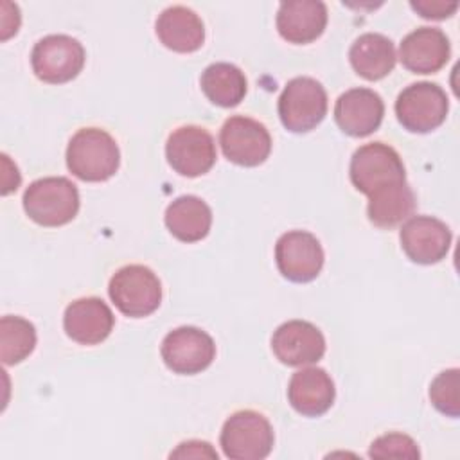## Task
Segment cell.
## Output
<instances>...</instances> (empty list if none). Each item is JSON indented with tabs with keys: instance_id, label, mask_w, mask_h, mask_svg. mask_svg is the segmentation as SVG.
Segmentation results:
<instances>
[{
	"instance_id": "cell-1",
	"label": "cell",
	"mask_w": 460,
	"mask_h": 460,
	"mask_svg": "<svg viewBox=\"0 0 460 460\" xmlns=\"http://www.w3.org/2000/svg\"><path fill=\"white\" fill-rule=\"evenodd\" d=\"M120 164L115 138L99 128H83L68 142L66 167L84 181H104L111 178Z\"/></svg>"
},
{
	"instance_id": "cell-2",
	"label": "cell",
	"mask_w": 460,
	"mask_h": 460,
	"mask_svg": "<svg viewBox=\"0 0 460 460\" xmlns=\"http://www.w3.org/2000/svg\"><path fill=\"white\" fill-rule=\"evenodd\" d=\"M23 210L41 226L66 225L79 210L77 187L63 176L40 178L25 189Z\"/></svg>"
},
{
	"instance_id": "cell-3",
	"label": "cell",
	"mask_w": 460,
	"mask_h": 460,
	"mask_svg": "<svg viewBox=\"0 0 460 460\" xmlns=\"http://www.w3.org/2000/svg\"><path fill=\"white\" fill-rule=\"evenodd\" d=\"M108 293L122 314L144 318L158 309L162 300V284L147 266L128 264L113 273Z\"/></svg>"
},
{
	"instance_id": "cell-4",
	"label": "cell",
	"mask_w": 460,
	"mask_h": 460,
	"mask_svg": "<svg viewBox=\"0 0 460 460\" xmlns=\"http://www.w3.org/2000/svg\"><path fill=\"white\" fill-rule=\"evenodd\" d=\"M273 428L270 420L253 410L232 413L221 429V447L232 460H261L273 447Z\"/></svg>"
},
{
	"instance_id": "cell-5",
	"label": "cell",
	"mask_w": 460,
	"mask_h": 460,
	"mask_svg": "<svg viewBox=\"0 0 460 460\" xmlns=\"http://www.w3.org/2000/svg\"><path fill=\"white\" fill-rule=\"evenodd\" d=\"M327 113V93L322 83L313 77L288 81L279 97V117L286 129L305 133L314 129Z\"/></svg>"
},
{
	"instance_id": "cell-6",
	"label": "cell",
	"mask_w": 460,
	"mask_h": 460,
	"mask_svg": "<svg viewBox=\"0 0 460 460\" xmlns=\"http://www.w3.org/2000/svg\"><path fill=\"white\" fill-rule=\"evenodd\" d=\"M449 102L446 92L428 81L406 86L395 101L397 120L411 133H429L437 129L447 115Z\"/></svg>"
},
{
	"instance_id": "cell-7",
	"label": "cell",
	"mask_w": 460,
	"mask_h": 460,
	"mask_svg": "<svg viewBox=\"0 0 460 460\" xmlns=\"http://www.w3.org/2000/svg\"><path fill=\"white\" fill-rule=\"evenodd\" d=\"M349 172L352 185L367 196L385 185L406 181L401 156L383 142H370L358 147L352 155Z\"/></svg>"
},
{
	"instance_id": "cell-8",
	"label": "cell",
	"mask_w": 460,
	"mask_h": 460,
	"mask_svg": "<svg viewBox=\"0 0 460 460\" xmlns=\"http://www.w3.org/2000/svg\"><path fill=\"white\" fill-rule=\"evenodd\" d=\"M31 65L38 79L61 84L74 79L83 70L84 49L72 36L49 34L34 45Z\"/></svg>"
},
{
	"instance_id": "cell-9",
	"label": "cell",
	"mask_w": 460,
	"mask_h": 460,
	"mask_svg": "<svg viewBox=\"0 0 460 460\" xmlns=\"http://www.w3.org/2000/svg\"><path fill=\"white\" fill-rule=\"evenodd\" d=\"M219 144L230 162L244 167L262 164L271 151V137L266 126L243 115L225 120L219 131Z\"/></svg>"
},
{
	"instance_id": "cell-10",
	"label": "cell",
	"mask_w": 460,
	"mask_h": 460,
	"mask_svg": "<svg viewBox=\"0 0 460 460\" xmlns=\"http://www.w3.org/2000/svg\"><path fill=\"white\" fill-rule=\"evenodd\" d=\"M165 156L178 174L196 178L214 165L216 144L205 128L180 126L167 138Z\"/></svg>"
},
{
	"instance_id": "cell-11",
	"label": "cell",
	"mask_w": 460,
	"mask_h": 460,
	"mask_svg": "<svg viewBox=\"0 0 460 460\" xmlns=\"http://www.w3.org/2000/svg\"><path fill=\"white\" fill-rule=\"evenodd\" d=\"M162 359L176 374H198L216 358L214 340L201 329L183 325L165 334L162 341Z\"/></svg>"
},
{
	"instance_id": "cell-12",
	"label": "cell",
	"mask_w": 460,
	"mask_h": 460,
	"mask_svg": "<svg viewBox=\"0 0 460 460\" xmlns=\"http://www.w3.org/2000/svg\"><path fill=\"white\" fill-rule=\"evenodd\" d=\"M277 268L291 282H309L318 277L323 266L320 241L305 230H291L275 244Z\"/></svg>"
},
{
	"instance_id": "cell-13",
	"label": "cell",
	"mask_w": 460,
	"mask_h": 460,
	"mask_svg": "<svg viewBox=\"0 0 460 460\" xmlns=\"http://www.w3.org/2000/svg\"><path fill=\"white\" fill-rule=\"evenodd\" d=\"M271 349L280 363L288 367H302L322 359L325 352V338L311 322L289 320L279 325L273 332Z\"/></svg>"
},
{
	"instance_id": "cell-14",
	"label": "cell",
	"mask_w": 460,
	"mask_h": 460,
	"mask_svg": "<svg viewBox=\"0 0 460 460\" xmlns=\"http://www.w3.org/2000/svg\"><path fill=\"white\" fill-rule=\"evenodd\" d=\"M399 239L408 259L417 264H435L449 252L451 230L437 217L413 216L402 225Z\"/></svg>"
},
{
	"instance_id": "cell-15",
	"label": "cell",
	"mask_w": 460,
	"mask_h": 460,
	"mask_svg": "<svg viewBox=\"0 0 460 460\" xmlns=\"http://www.w3.org/2000/svg\"><path fill=\"white\" fill-rule=\"evenodd\" d=\"M385 115V104L377 92L370 88H350L334 104V120L350 137L374 133Z\"/></svg>"
},
{
	"instance_id": "cell-16",
	"label": "cell",
	"mask_w": 460,
	"mask_h": 460,
	"mask_svg": "<svg viewBox=\"0 0 460 460\" xmlns=\"http://www.w3.org/2000/svg\"><path fill=\"white\" fill-rule=\"evenodd\" d=\"M115 323L108 304L97 296H84L70 302L65 309L63 327L68 338L81 345H97L104 341Z\"/></svg>"
},
{
	"instance_id": "cell-17",
	"label": "cell",
	"mask_w": 460,
	"mask_h": 460,
	"mask_svg": "<svg viewBox=\"0 0 460 460\" xmlns=\"http://www.w3.org/2000/svg\"><path fill=\"white\" fill-rule=\"evenodd\" d=\"M447 36L437 27H419L399 45L401 63L413 74L438 72L449 59Z\"/></svg>"
},
{
	"instance_id": "cell-18",
	"label": "cell",
	"mask_w": 460,
	"mask_h": 460,
	"mask_svg": "<svg viewBox=\"0 0 460 460\" xmlns=\"http://www.w3.org/2000/svg\"><path fill=\"white\" fill-rule=\"evenodd\" d=\"M327 25V5L320 0L282 2L277 11L279 34L296 45L314 41Z\"/></svg>"
},
{
	"instance_id": "cell-19",
	"label": "cell",
	"mask_w": 460,
	"mask_h": 460,
	"mask_svg": "<svg viewBox=\"0 0 460 460\" xmlns=\"http://www.w3.org/2000/svg\"><path fill=\"white\" fill-rule=\"evenodd\" d=\"M334 383L331 376L318 367H307L295 372L288 385L289 404L305 417L323 415L334 402Z\"/></svg>"
},
{
	"instance_id": "cell-20",
	"label": "cell",
	"mask_w": 460,
	"mask_h": 460,
	"mask_svg": "<svg viewBox=\"0 0 460 460\" xmlns=\"http://www.w3.org/2000/svg\"><path fill=\"white\" fill-rule=\"evenodd\" d=\"M155 31L158 40L174 52H194L205 40L201 18L183 5L164 9L156 18Z\"/></svg>"
},
{
	"instance_id": "cell-21",
	"label": "cell",
	"mask_w": 460,
	"mask_h": 460,
	"mask_svg": "<svg viewBox=\"0 0 460 460\" xmlns=\"http://www.w3.org/2000/svg\"><path fill=\"white\" fill-rule=\"evenodd\" d=\"M349 59L358 75L367 81H377L394 70L395 49L390 38L379 32H365L352 43Z\"/></svg>"
},
{
	"instance_id": "cell-22",
	"label": "cell",
	"mask_w": 460,
	"mask_h": 460,
	"mask_svg": "<svg viewBox=\"0 0 460 460\" xmlns=\"http://www.w3.org/2000/svg\"><path fill=\"white\" fill-rule=\"evenodd\" d=\"M165 225L169 232L183 243L201 241L212 225L208 205L198 196H180L165 208Z\"/></svg>"
},
{
	"instance_id": "cell-23",
	"label": "cell",
	"mask_w": 460,
	"mask_h": 460,
	"mask_svg": "<svg viewBox=\"0 0 460 460\" xmlns=\"http://www.w3.org/2000/svg\"><path fill=\"white\" fill-rule=\"evenodd\" d=\"M368 198V219L379 228L397 226L415 210V194L406 181L385 185Z\"/></svg>"
},
{
	"instance_id": "cell-24",
	"label": "cell",
	"mask_w": 460,
	"mask_h": 460,
	"mask_svg": "<svg viewBox=\"0 0 460 460\" xmlns=\"http://www.w3.org/2000/svg\"><path fill=\"white\" fill-rule=\"evenodd\" d=\"M207 99L217 106H237L246 93V77L243 70L232 63L208 65L199 79Z\"/></svg>"
},
{
	"instance_id": "cell-25",
	"label": "cell",
	"mask_w": 460,
	"mask_h": 460,
	"mask_svg": "<svg viewBox=\"0 0 460 460\" xmlns=\"http://www.w3.org/2000/svg\"><path fill=\"white\" fill-rule=\"evenodd\" d=\"M36 345L34 325L22 316H2L0 320V358L4 365L23 361Z\"/></svg>"
},
{
	"instance_id": "cell-26",
	"label": "cell",
	"mask_w": 460,
	"mask_h": 460,
	"mask_svg": "<svg viewBox=\"0 0 460 460\" xmlns=\"http://www.w3.org/2000/svg\"><path fill=\"white\" fill-rule=\"evenodd\" d=\"M458 368H449L440 372L429 385V399L431 404L447 417L460 415V402H458Z\"/></svg>"
},
{
	"instance_id": "cell-27",
	"label": "cell",
	"mask_w": 460,
	"mask_h": 460,
	"mask_svg": "<svg viewBox=\"0 0 460 460\" xmlns=\"http://www.w3.org/2000/svg\"><path fill=\"white\" fill-rule=\"evenodd\" d=\"M372 458H419L417 442L404 433H386L377 437L368 449Z\"/></svg>"
},
{
	"instance_id": "cell-28",
	"label": "cell",
	"mask_w": 460,
	"mask_h": 460,
	"mask_svg": "<svg viewBox=\"0 0 460 460\" xmlns=\"http://www.w3.org/2000/svg\"><path fill=\"white\" fill-rule=\"evenodd\" d=\"M411 9L417 11L422 18L428 20H444L455 14L458 9V2H442V0H411L410 2Z\"/></svg>"
},
{
	"instance_id": "cell-29",
	"label": "cell",
	"mask_w": 460,
	"mask_h": 460,
	"mask_svg": "<svg viewBox=\"0 0 460 460\" xmlns=\"http://www.w3.org/2000/svg\"><path fill=\"white\" fill-rule=\"evenodd\" d=\"M171 456L178 458V456H194V458H203V456H210V458H217V453L210 447L208 442H199V440H189V442H181L178 446L176 451L171 453Z\"/></svg>"
}]
</instances>
